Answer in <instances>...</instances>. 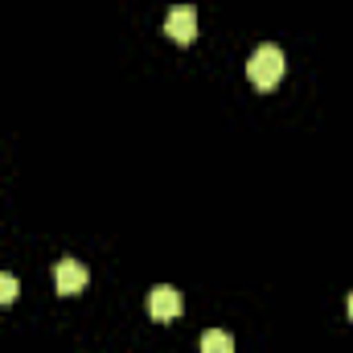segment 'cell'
<instances>
[{
    "label": "cell",
    "instance_id": "cell-1",
    "mask_svg": "<svg viewBox=\"0 0 353 353\" xmlns=\"http://www.w3.org/2000/svg\"><path fill=\"white\" fill-rule=\"evenodd\" d=\"M283 50L279 46H259L251 58H247V79H251V87L259 90H275L279 87V79H283Z\"/></svg>",
    "mask_w": 353,
    "mask_h": 353
},
{
    "label": "cell",
    "instance_id": "cell-2",
    "mask_svg": "<svg viewBox=\"0 0 353 353\" xmlns=\"http://www.w3.org/2000/svg\"><path fill=\"white\" fill-rule=\"evenodd\" d=\"M165 33L173 37L176 46H189L197 37V8L193 4H173L165 17Z\"/></svg>",
    "mask_w": 353,
    "mask_h": 353
},
{
    "label": "cell",
    "instance_id": "cell-3",
    "mask_svg": "<svg viewBox=\"0 0 353 353\" xmlns=\"http://www.w3.org/2000/svg\"><path fill=\"white\" fill-rule=\"evenodd\" d=\"M148 312H152V321H176V316L185 312V300H181L176 288L161 283V288H152V296H148Z\"/></svg>",
    "mask_w": 353,
    "mask_h": 353
},
{
    "label": "cell",
    "instance_id": "cell-4",
    "mask_svg": "<svg viewBox=\"0 0 353 353\" xmlns=\"http://www.w3.org/2000/svg\"><path fill=\"white\" fill-rule=\"evenodd\" d=\"M87 267L79 263V259H62V263L54 267V288H58V296H79L83 288H87Z\"/></svg>",
    "mask_w": 353,
    "mask_h": 353
},
{
    "label": "cell",
    "instance_id": "cell-5",
    "mask_svg": "<svg viewBox=\"0 0 353 353\" xmlns=\"http://www.w3.org/2000/svg\"><path fill=\"white\" fill-rule=\"evenodd\" d=\"M201 353H234L230 333H222V329H205V333H201Z\"/></svg>",
    "mask_w": 353,
    "mask_h": 353
},
{
    "label": "cell",
    "instance_id": "cell-6",
    "mask_svg": "<svg viewBox=\"0 0 353 353\" xmlns=\"http://www.w3.org/2000/svg\"><path fill=\"white\" fill-rule=\"evenodd\" d=\"M17 296H21V283H17V275L0 271V308H4V304H12Z\"/></svg>",
    "mask_w": 353,
    "mask_h": 353
},
{
    "label": "cell",
    "instance_id": "cell-7",
    "mask_svg": "<svg viewBox=\"0 0 353 353\" xmlns=\"http://www.w3.org/2000/svg\"><path fill=\"white\" fill-rule=\"evenodd\" d=\"M350 321H353V292H350Z\"/></svg>",
    "mask_w": 353,
    "mask_h": 353
}]
</instances>
